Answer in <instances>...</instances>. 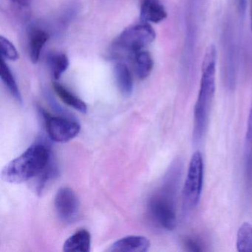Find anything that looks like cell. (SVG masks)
Returning a JSON list of instances; mask_svg holds the SVG:
<instances>
[{
	"label": "cell",
	"instance_id": "23",
	"mask_svg": "<svg viewBox=\"0 0 252 252\" xmlns=\"http://www.w3.org/2000/svg\"><path fill=\"white\" fill-rule=\"evenodd\" d=\"M185 246L190 252H201V251H203L199 243L194 241L191 238L186 239Z\"/></svg>",
	"mask_w": 252,
	"mask_h": 252
},
{
	"label": "cell",
	"instance_id": "11",
	"mask_svg": "<svg viewBox=\"0 0 252 252\" xmlns=\"http://www.w3.org/2000/svg\"><path fill=\"white\" fill-rule=\"evenodd\" d=\"M49 38L50 32L43 28L33 26L29 29V54L33 64L39 61L41 52Z\"/></svg>",
	"mask_w": 252,
	"mask_h": 252
},
{
	"label": "cell",
	"instance_id": "20",
	"mask_svg": "<svg viewBox=\"0 0 252 252\" xmlns=\"http://www.w3.org/2000/svg\"><path fill=\"white\" fill-rule=\"evenodd\" d=\"M57 166L53 163L52 159L51 158L49 163L47 165L44 170L38 175L37 184H36V192L41 194L43 191L44 189L46 187L47 183L49 182L51 179L57 175Z\"/></svg>",
	"mask_w": 252,
	"mask_h": 252
},
{
	"label": "cell",
	"instance_id": "12",
	"mask_svg": "<svg viewBox=\"0 0 252 252\" xmlns=\"http://www.w3.org/2000/svg\"><path fill=\"white\" fill-rule=\"evenodd\" d=\"M167 17V12L159 0H143L141 19L144 23H159Z\"/></svg>",
	"mask_w": 252,
	"mask_h": 252
},
{
	"label": "cell",
	"instance_id": "17",
	"mask_svg": "<svg viewBox=\"0 0 252 252\" xmlns=\"http://www.w3.org/2000/svg\"><path fill=\"white\" fill-rule=\"evenodd\" d=\"M48 63L54 79L58 80L67 70L70 61L66 54L62 53H52L48 57Z\"/></svg>",
	"mask_w": 252,
	"mask_h": 252
},
{
	"label": "cell",
	"instance_id": "14",
	"mask_svg": "<svg viewBox=\"0 0 252 252\" xmlns=\"http://www.w3.org/2000/svg\"><path fill=\"white\" fill-rule=\"evenodd\" d=\"M114 73L121 94L125 97L130 96L133 91V79L129 67L125 63H117L115 67Z\"/></svg>",
	"mask_w": 252,
	"mask_h": 252
},
{
	"label": "cell",
	"instance_id": "21",
	"mask_svg": "<svg viewBox=\"0 0 252 252\" xmlns=\"http://www.w3.org/2000/svg\"><path fill=\"white\" fill-rule=\"evenodd\" d=\"M0 50L2 58L16 61L19 59V53L14 44L4 36H0Z\"/></svg>",
	"mask_w": 252,
	"mask_h": 252
},
{
	"label": "cell",
	"instance_id": "13",
	"mask_svg": "<svg viewBox=\"0 0 252 252\" xmlns=\"http://www.w3.org/2000/svg\"><path fill=\"white\" fill-rule=\"evenodd\" d=\"M91 248V235L85 229L79 230L64 242L63 251L65 252H89Z\"/></svg>",
	"mask_w": 252,
	"mask_h": 252
},
{
	"label": "cell",
	"instance_id": "6",
	"mask_svg": "<svg viewBox=\"0 0 252 252\" xmlns=\"http://www.w3.org/2000/svg\"><path fill=\"white\" fill-rule=\"evenodd\" d=\"M149 210L153 219L164 229L172 231L176 228L177 216L173 198L168 191L156 194L150 199Z\"/></svg>",
	"mask_w": 252,
	"mask_h": 252
},
{
	"label": "cell",
	"instance_id": "4",
	"mask_svg": "<svg viewBox=\"0 0 252 252\" xmlns=\"http://www.w3.org/2000/svg\"><path fill=\"white\" fill-rule=\"evenodd\" d=\"M203 184V156L200 152L197 151L191 156L183 189V203L184 207L193 209L198 204L201 197Z\"/></svg>",
	"mask_w": 252,
	"mask_h": 252
},
{
	"label": "cell",
	"instance_id": "9",
	"mask_svg": "<svg viewBox=\"0 0 252 252\" xmlns=\"http://www.w3.org/2000/svg\"><path fill=\"white\" fill-rule=\"evenodd\" d=\"M56 211L61 220L73 222L79 213V201L72 189L63 187L57 191L54 200Z\"/></svg>",
	"mask_w": 252,
	"mask_h": 252
},
{
	"label": "cell",
	"instance_id": "3",
	"mask_svg": "<svg viewBox=\"0 0 252 252\" xmlns=\"http://www.w3.org/2000/svg\"><path fill=\"white\" fill-rule=\"evenodd\" d=\"M203 0H188L186 8V35L184 48V67H193L198 36L199 20Z\"/></svg>",
	"mask_w": 252,
	"mask_h": 252
},
{
	"label": "cell",
	"instance_id": "5",
	"mask_svg": "<svg viewBox=\"0 0 252 252\" xmlns=\"http://www.w3.org/2000/svg\"><path fill=\"white\" fill-rule=\"evenodd\" d=\"M156 33L147 23L132 26L124 31L115 41V49L135 54L156 39Z\"/></svg>",
	"mask_w": 252,
	"mask_h": 252
},
{
	"label": "cell",
	"instance_id": "7",
	"mask_svg": "<svg viewBox=\"0 0 252 252\" xmlns=\"http://www.w3.org/2000/svg\"><path fill=\"white\" fill-rule=\"evenodd\" d=\"M224 79L227 87L233 88L237 80V45L232 24L228 22L222 33Z\"/></svg>",
	"mask_w": 252,
	"mask_h": 252
},
{
	"label": "cell",
	"instance_id": "19",
	"mask_svg": "<svg viewBox=\"0 0 252 252\" xmlns=\"http://www.w3.org/2000/svg\"><path fill=\"white\" fill-rule=\"evenodd\" d=\"M237 249L240 252H252V225L243 222L237 234Z\"/></svg>",
	"mask_w": 252,
	"mask_h": 252
},
{
	"label": "cell",
	"instance_id": "8",
	"mask_svg": "<svg viewBox=\"0 0 252 252\" xmlns=\"http://www.w3.org/2000/svg\"><path fill=\"white\" fill-rule=\"evenodd\" d=\"M46 125L47 132L52 141L57 143L68 142L79 135L81 126L70 119L50 116L42 111Z\"/></svg>",
	"mask_w": 252,
	"mask_h": 252
},
{
	"label": "cell",
	"instance_id": "10",
	"mask_svg": "<svg viewBox=\"0 0 252 252\" xmlns=\"http://www.w3.org/2000/svg\"><path fill=\"white\" fill-rule=\"evenodd\" d=\"M150 247V241L143 236H128L111 245L108 252H145Z\"/></svg>",
	"mask_w": 252,
	"mask_h": 252
},
{
	"label": "cell",
	"instance_id": "25",
	"mask_svg": "<svg viewBox=\"0 0 252 252\" xmlns=\"http://www.w3.org/2000/svg\"><path fill=\"white\" fill-rule=\"evenodd\" d=\"M12 2L18 5L19 6L26 8V7L29 6L31 0H12Z\"/></svg>",
	"mask_w": 252,
	"mask_h": 252
},
{
	"label": "cell",
	"instance_id": "18",
	"mask_svg": "<svg viewBox=\"0 0 252 252\" xmlns=\"http://www.w3.org/2000/svg\"><path fill=\"white\" fill-rule=\"evenodd\" d=\"M1 79H2L4 85L9 91L10 94L14 97V99L17 102L22 104L23 98H22L21 93H20L18 85H17L15 78H14L11 69L9 68L6 63L4 61V59H2L1 61Z\"/></svg>",
	"mask_w": 252,
	"mask_h": 252
},
{
	"label": "cell",
	"instance_id": "22",
	"mask_svg": "<svg viewBox=\"0 0 252 252\" xmlns=\"http://www.w3.org/2000/svg\"><path fill=\"white\" fill-rule=\"evenodd\" d=\"M246 143L249 149V152L252 155V102L249 111L248 119L247 132H246Z\"/></svg>",
	"mask_w": 252,
	"mask_h": 252
},
{
	"label": "cell",
	"instance_id": "16",
	"mask_svg": "<svg viewBox=\"0 0 252 252\" xmlns=\"http://www.w3.org/2000/svg\"><path fill=\"white\" fill-rule=\"evenodd\" d=\"M134 62L138 77L141 80L147 79L151 73L154 66L153 57L150 53L147 51H138L135 54Z\"/></svg>",
	"mask_w": 252,
	"mask_h": 252
},
{
	"label": "cell",
	"instance_id": "24",
	"mask_svg": "<svg viewBox=\"0 0 252 252\" xmlns=\"http://www.w3.org/2000/svg\"><path fill=\"white\" fill-rule=\"evenodd\" d=\"M236 2L239 14L241 17H243L247 8V0H236Z\"/></svg>",
	"mask_w": 252,
	"mask_h": 252
},
{
	"label": "cell",
	"instance_id": "15",
	"mask_svg": "<svg viewBox=\"0 0 252 252\" xmlns=\"http://www.w3.org/2000/svg\"><path fill=\"white\" fill-rule=\"evenodd\" d=\"M54 88L56 94L61 98L62 101L64 104H67L69 107H73V109L78 110L80 113H87L88 107H87L86 104L80 98L76 96L74 94H72L67 88H64L61 84L55 82L54 84Z\"/></svg>",
	"mask_w": 252,
	"mask_h": 252
},
{
	"label": "cell",
	"instance_id": "2",
	"mask_svg": "<svg viewBox=\"0 0 252 252\" xmlns=\"http://www.w3.org/2000/svg\"><path fill=\"white\" fill-rule=\"evenodd\" d=\"M51 158V151L46 146L33 144L4 167L2 180L9 184H18L36 178L46 167Z\"/></svg>",
	"mask_w": 252,
	"mask_h": 252
},
{
	"label": "cell",
	"instance_id": "26",
	"mask_svg": "<svg viewBox=\"0 0 252 252\" xmlns=\"http://www.w3.org/2000/svg\"><path fill=\"white\" fill-rule=\"evenodd\" d=\"M251 29L252 31V7H251Z\"/></svg>",
	"mask_w": 252,
	"mask_h": 252
},
{
	"label": "cell",
	"instance_id": "1",
	"mask_svg": "<svg viewBox=\"0 0 252 252\" xmlns=\"http://www.w3.org/2000/svg\"><path fill=\"white\" fill-rule=\"evenodd\" d=\"M216 48L210 45L203 57L200 89L194 105L193 138L195 141L201 139L207 127L216 89Z\"/></svg>",
	"mask_w": 252,
	"mask_h": 252
}]
</instances>
